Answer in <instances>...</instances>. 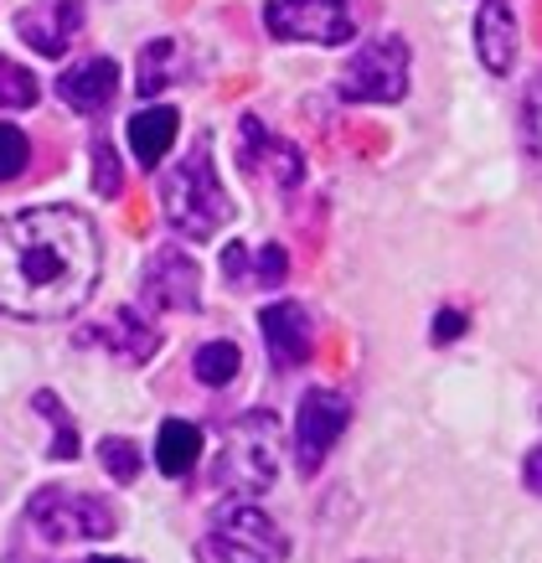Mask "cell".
Masks as SVG:
<instances>
[{
	"instance_id": "cell-1",
	"label": "cell",
	"mask_w": 542,
	"mask_h": 563,
	"mask_svg": "<svg viewBox=\"0 0 542 563\" xmlns=\"http://www.w3.org/2000/svg\"><path fill=\"white\" fill-rule=\"evenodd\" d=\"M99 228L78 207H26L0 218V310L16 321H63L99 285Z\"/></svg>"
},
{
	"instance_id": "cell-2",
	"label": "cell",
	"mask_w": 542,
	"mask_h": 563,
	"mask_svg": "<svg viewBox=\"0 0 542 563\" xmlns=\"http://www.w3.org/2000/svg\"><path fill=\"white\" fill-rule=\"evenodd\" d=\"M161 218L176 239L212 243L233 222V197L222 191L218 166H212V140L197 135L191 151L161 176Z\"/></svg>"
},
{
	"instance_id": "cell-3",
	"label": "cell",
	"mask_w": 542,
	"mask_h": 563,
	"mask_svg": "<svg viewBox=\"0 0 542 563\" xmlns=\"http://www.w3.org/2000/svg\"><path fill=\"white\" fill-rule=\"evenodd\" d=\"M279 476V424L269 413H248L222 434V455L212 471V486L233 501H254Z\"/></svg>"
},
{
	"instance_id": "cell-4",
	"label": "cell",
	"mask_w": 542,
	"mask_h": 563,
	"mask_svg": "<svg viewBox=\"0 0 542 563\" xmlns=\"http://www.w3.org/2000/svg\"><path fill=\"white\" fill-rule=\"evenodd\" d=\"M26 522L47 543H103L119 532L114 507L88 492H73V486H42L26 501Z\"/></svg>"
},
{
	"instance_id": "cell-5",
	"label": "cell",
	"mask_w": 542,
	"mask_h": 563,
	"mask_svg": "<svg viewBox=\"0 0 542 563\" xmlns=\"http://www.w3.org/2000/svg\"><path fill=\"white\" fill-rule=\"evenodd\" d=\"M202 553H207V563H285L289 543L264 507H254V501H228V507L212 517V528H207Z\"/></svg>"
},
{
	"instance_id": "cell-6",
	"label": "cell",
	"mask_w": 542,
	"mask_h": 563,
	"mask_svg": "<svg viewBox=\"0 0 542 563\" xmlns=\"http://www.w3.org/2000/svg\"><path fill=\"white\" fill-rule=\"evenodd\" d=\"M408 93V42L403 36H367L362 47L346 57L336 78L341 103H398Z\"/></svg>"
},
{
	"instance_id": "cell-7",
	"label": "cell",
	"mask_w": 542,
	"mask_h": 563,
	"mask_svg": "<svg viewBox=\"0 0 542 563\" xmlns=\"http://www.w3.org/2000/svg\"><path fill=\"white\" fill-rule=\"evenodd\" d=\"M264 26L274 42H316V47H346L356 36L352 0H264Z\"/></svg>"
},
{
	"instance_id": "cell-8",
	"label": "cell",
	"mask_w": 542,
	"mask_h": 563,
	"mask_svg": "<svg viewBox=\"0 0 542 563\" xmlns=\"http://www.w3.org/2000/svg\"><path fill=\"white\" fill-rule=\"evenodd\" d=\"M346 424H352V404L336 388H306L300 413H295V465H300V476H316L331 461Z\"/></svg>"
},
{
	"instance_id": "cell-9",
	"label": "cell",
	"mask_w": 542,
	"mask_h": 563,
	"mask_svg": "<svg viewBox=\"0 0 542 563\" xmlns=\"http://www.w3.org/2000/svg\"><path fill=\"white\" fill-rule=\"evenodd\" d=\"M237 161H243V172L254 176V181H269V187H279V191H295L306 181V151L279 140L269 124L254 120V114L237 120Z\"/></svg>"
},
{
	"instance_id": "cell-10",
	"label": "cell",
	"mask_w": 542,
	"mask_h": 563,
	"mask_svg": "<svg viewBox=\"0 0 542 563\" xmlns=\"http://www.w3.org/2000/svg\"><path fill=\"white\" fill-rule=\"evenodd\" d=\"M140 295H145V306L151 310H197L202 306V269H197V258L181 249V243H166V249H155L145 258V279H140Z\"/></svg>"
},
{
	"instance_id": "cell-11",
	"label": "cell",
	"mask_w": 542,
	"mask_h": 563,
	"mask_svg": "<svg viewBox=\"0 0 542 563\" xmlns=\"http://www.w3.org/2000/svg\"><path fill=\"white\" fill-rule=\"evenodd\" d=\"M258 331H264L269 362L279 367V373L306 367L310 352H316V325H310V310L300 306V300H274V306H264Z\"/></svg>"
},
{
	"instance_id": "cell-12",
	"label": "cell",
	"mask_w": 542,
	"mask_h": 563,
	"mask_svg": "<svg viewBox=\"0 0 542 563\" xmlns=\"http://www.w3.org/2000/svg\"><path fill=\"white\" fill-rule=\"evenodd\" d=\"M84 32V0H32L16 16V36L42 57H63Z\"/></svg>"
},
{
	"instance_id": "cell-13",
	"label": "cell",
	"mask_w": 542,
	"mask_h": 563,
	"mask_svg": "<svg viewBox=\"0 0 542 563\" xmlns=\"http://www.w3.org/2000/svg\"><path fill=\"white\" fill-rule=\"evenodd\" d=\"M78 342H84V346H103V352H114L119 362L140 367V362H151L155 352H161V331H155V325L145 321L135 306H119L109 321H99L93 331H84Z\"/></svg>"
},
{
	"instance_id": "cell-14",
	"label": "cell",
	"mask_w": 542,
	"mask_h": 563,
	"mask_svg": "<svg viewBox=\"0 0 542 563\" xmlns=\"http://www.w3.org/2000/svg\"><path fill=\"white\" fill-rule=\"evenodd\" d=\"M289 274V254L279 243H228L222 249V279L233 285V290H274V285H285Z\"/></svg>"
},
{
	"instance_id": "cell-15",
	"label": "cell",
	"mask_w": 542,
	"mask_h": 563,
	"mask_svg": "<svg viewBox=\"0 0 542 563\" xmlns=\"http://www.w3.org/2000/svg\"><path fill=\"white\" fill-rule=\"evenodd\" d=\"M475 52H480V68L507 78L517 63V5L511 0H480L475 11Z\"/></svg>"
},
{
	"instance_id": "cell-16",
	"label": "cell",
	"mask_w": 542,
	"mask_h": 563,
	"mask_svg": "<svg viewBox=\"0 0 542 563\" xmlns=\"http://www.w3.org/2000/svg\"><path fill=\"white\" fill-rule=\"evenodd\" d=\"M119 93V63L114 57H88V63H73L63 78H57V99L78 109V114H99L109 109Z\"/></svg>"
},
{
	"instance_id": "cell-17",
	"label": "cell",
	"mask_w": 542,
	"mask_h": 563,
	"mask_svg": "<svg viewBox=\"0 0 542 563\" xmlns=\"http://www.w3.org/2000/svg\"><path fill=\"white\" fill-rule=\"evenodd\" d=\"M191 68L187 47H181V36H155L140 47V63H135V88L140 99H155V93H166L170 84H181Z\"/></svg>"
},
{
	"instance_id": "cell-18",
	"label": "cell",
	"mask_w": 542,
	"mask_h": 563,
	"mask_svg": "<svg viewBox=\"0 0 542 563\" xmlns=\"http://www.w3.org/2000/svg\"><path fill=\"white\" fill-rule=\"evenodd\" d=\"M176 135H181V114H176L170 103L140 109L135 120H130V151H135V161L145 166V172H155V166L166 161L170 145H176Z\"/></svg>"
},
{
	"instance_id": "cell-19",
	"label": "cell",
	"mask_w": 542,
	"mask_h": 563,
	"mask_svg": "<svg viewBox=\"0 0 542 563\" xmlns=\"http://www.w3.org/2000/svg\"><path fill=\"white\" fill-rule=\"evenodd\" d=\"M202 461V429L191 424V419H166L161 434H155V465H161V476L181 481L197 471Z\"/></svg>"
},
{
	"instance_id": "cell-20",
	"label": "cell",
	"mask_w": 542,
	"mask_h": 563,
	"mask_svg": "<svg viewBox=\"0 0 542 563\" xmlns=\"http://www.w3.org/2000/svg\"><path fill=\"white\" fill-rule=\"evenodd\" d=\"M237 367H243V352H237V342H222V336L197 346V357H191V373H197L202 388H228L237 377Z\"/></svg>"
},
{
	"instance_id": "cell-21",
	"label": "cell",
	"mask_w": 542,
	"mask_h": 563,
	"mask_svg": "<svg viewBox=\"0 0 542 563\" xmlns=\"http://www.w3.org/2000/svg\"><path fill=\"white\" fill-rule=\"evenodd\" d=\"M36 413L52 424V461H78V429H73V419L63 413V404H57V393H36L32 398Z\"/></svg>"
},
{
	"instance_id": "cell-22",
	"label": "cell",
	"mask_w": 542,
	"mask_h": 563,
	"mask_svg": "<svg viewBox=\"0 0 542 563\" xmlns=\"http://www.w3.org/2000/svg\"><path fill=\"white\" fill-rule=\"evenodd\" d=\"M99 461L119 486H130V481L140 476V444L124 440V434H109V440H99Z\"/></svg>"
},
{
	"instance_id": "cell-23",
	"label": "cell",
	"mask_w": 542,
	"mask_h": 563,
	"mask_svg": "<svg viewBox=\"0 0 542 563\" xmlns=\"http://www.w3.org/2000/svg\"><path fill=\"white\" fill-rule=\"evenodd\" d=\"M36 103V78L32 68H21L11 57H0V109H32Z\"/></svg>"
},
{
	"instance_id": "cell-24",
	"label": "cell",
	"mask_w": 542,
	"mask_h": 563,
	"mask_svg": "<svg viewBox=\"0 0 542 563\" xmlns=\"http://www.w3.org/2000/svg\"><path fill=\"white\" fill-rule=\"evenodd\" d=\"M26 161H32V140H26V130L0 120V181H16V176L26 172Z\"/></svg>"
},
{
	"instance_id": "cell-25",
	"label": "cell",
	"mask_w": 542,
	"mask_h": 563,
	"mask_svg": "<svg viewBox=\"0 0 542 563\" xmlns=\"http://www.w3.org/2000/svg\"><path fill=\"white\" fill-rule=\"evenodd\" d=\"M522 140H527V155L542 166V73L527 84V99H522Z\"/></svg>"
},
{
	"instance_id": "cell-26",
	"label": "cell",
	"mask_w": 542,
	"mask_h": 563,
	"mask_svg": "<svg viewBox=\"0 0 542 563\" xmlns=\"http://www.w3.org/2000/svg\"><path fill=\"white\" fill-rule=\"evenodd\" d=\"M124 187V176H119V155L109 140H93V191L99 197H119Z\"/></svg>"
},
{
	"instance_id": "cell-27",
	"label": "cell",
	"mask_w": 542,
	"mask_h": 563,
	"mask_svg": "<svg viewBox=\"0 0 542 563\" xmlns=\"http://www.w3.org/2000/svg\"><path fill=\"white\" fill-rule=\"evenodd\" d=\"M460 331H465V316H460V310H440V316H434V342H455Z\"/></svg>"
},
{
	"instance_id": "cell-28",
	"label": "cell",
	"mask_w": 542,
	"mask_h": 563,
	"mask_svg": "<svg viewBox=\"0 0 542 563\" xmlns=\"http://www.w3.org/2000/svg\"><path fill=\"white\" fill-rule=\"evenodd\" d=\"M522 481H527V492L532 496H542V444L527 455V465H522Z\"/></svg>"
},
{
	"instance_id": "cell-29",
	"label": "cell",
	"mask_w": 542,
	"mask_h": 563,
	"mask_svg": "<svg viewBox=\"0 0 542 563\" xmlns=\"http://www.w3.org/2000/svg\"><path fill=\"white\" fill-rule=\"evenodd\" d=\"M88 563H130V559H88Z\"/></svg>"
}]
</instances>
